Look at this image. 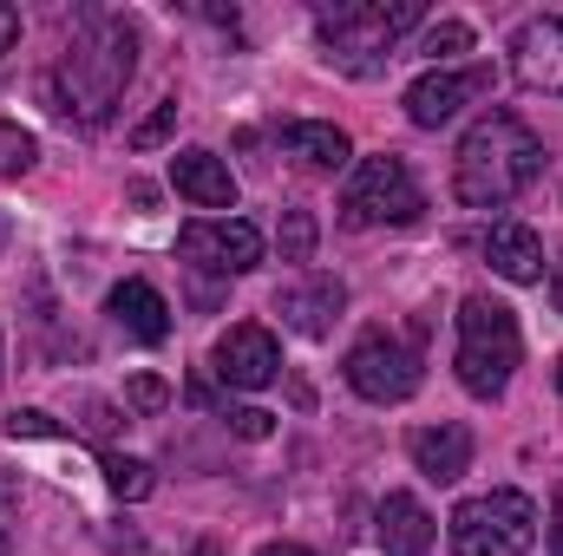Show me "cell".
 I'll return each instance as SVG.
<instances>
[{"label": "cell", "instance_id": "obj_1", "mask_svg": "<svg viewBox=\"0 0 563 556\" xmlns=\"http://www.w3.org/2000/svg\"><path fill=\"white\" fill-rule=\"evenodd\" d=\"M132 79H139V26L125 13H112V7H86L79 26H73V40L53 59L46 99H53V112L66 125L99 132L119 112V99H125Z\"/></svg>", "mask_w": 563, "mask_h": 556}, {"label": "cell", "instance_id": "obj_2", "mask_svg": "<svg viewBox=\"0 0 563 556\" xmlns=\"http://www.w3.org/2000/svg\"><path fill=\"white\" fill-rule=\"evenodd\" d=\"M538 177H544V138L518 112H485L452 157V197L465 210H505Z\"/></svg>", "mask_w": 563, "mask_h": 556}, {"label": "cell", "instance_id": "obj_3", "mask_svg": "<svg viewBox=\"0 0 563 556\" xmlns=\"http://www.w3.org/2000/svg\"><path fill=\"white\" fill-rule=\"evenodd\" d=\"M426 20L420 0H321L314 7V33L328 66H341L347 79H374L387 73L394 46Z\"/></svg>", "mask_w": 563, "mask_h": 556}, {"label": "cell", "instance_id": "obj_4", "mask_svg": "<svg viewBox=\"0 0 563 556\" xmlns=\"http://www.w3.org/2000/svg\"><path fill=\"white\" fill-rule=\"evenodd\" d=\"M518 360H525L518 314H511L505 301H492V294H465V301H459V354H452L459 387H465L472 400H498V393L511 387Z\"/></svg>", "mask_w": 563, "mask_h": 556}, {"label": "cell", "instance_id": "obj_5", "mask_svg": "<svg viewBox=\"0 0 563 556\" xmlns=\"http://www.w3.org/2000/svg\"><path fill=\"white\" fill-rule=\"evenodd\" d=\"M426 210L420 177L400 151H380V157H361L347 190H341V230H400Z\"/></svg>", "mask_w": 563, "mask_h": 556}, {"label": "cell", "instance_id": "obj_6", "mask_svg": "<svg viewBox=\"0 0 563 556\" xmlns=\"http://www.w3.org/2000/svg\"><path fill=\"white\" fill-rule=\"evenodd\" d=\"M452 556H525L538 544V504L525 491H478L445 518Z\"/></svg>", "mask_w": 563, "mask_h": 556}, {"label": "cell", "instance_id": "obj_7", "mask_svg": "<svg viewBox=\"0 0 563 556\" xmlns=\"http://www.w3.org/2000/svg\"><path fill=\"white\" fill-rule=\"evenodd\" d=\"M341 374H347V387H354L361 400H374V407H400V400L420 393V354H413V341H400L394 327H367V334L347 347Z\"/></svg>", "mask_w": 563, "mask_h": 556}, {"label": "cell", "instance_id": "obj_8", "mask_svg": "<svg viewBox=\"0 0 563 556\" xmlns=\"http://www.w3.org/2000/svg\"><path fill=\"white\" fill-rule=\"evenodd\" d=\"M177 256L203 276H250L263 263V230L243 216H197V223H184Z\"/></svg>", "mask_w": 563, "mask_h": 556}, {"label": "cell", "instance_id": "obj_9", "mask_svg": "<svg viewBox=\"0 0 563 556\" xmlns=\"http://www.w3.org/2000/svg\"><path fill=\"white\" fill-rule=\"evenodd\" d=\"M210 374L230 387V393H263L282 380V347L269 327L256 321H236L230 334H217V354H210Z\"/></svg>", "mask_w": 563, "mask_h": 556}, {"label": "cell", "instance_id": "obj_10", "mask_svg": "<svg viewBox=\"0 0 563 556\" xmlns=\"http://www.w3.org/2000/svg\"><path fill=\"white\" fill-rule=\"evenodd\" d=\"M511 79L525 92L563 99V13H531L511 33Z\"/></svg>", "mask_w": 563, "mask_h": 556}, {"label": "cell", "instance_id": "obj_11", "mask_svg": "<svg viewBox=\"0 0 563 556\" xmlns=\"http://www.w3.org/2000/svg\"><path fill=\"white\" fill-rule=\"evenodd\" d=\"M485 92H492V66H465V73L432 66L426 79L407 86V119H413L420 132H439V125H452L472 99H485Z\"/></svg>", "mask_w": 563, "mask_h": 556}, {"label": "cell", "instance_id": "obj_12", "mask_svg": "<svg viewBox=\"0 0 563 556\" xmlns=\"http://www.w3.org/2000/svg\"><path fill=\"white\" fill-rule=\"evenodd\" d=\"M341 308H347V281L321 276V269H308V276H295V281H282L276 288L282 327H295L301 341H328L334 321H341Z\"/></svg>", "mask_w": 563, "mask_h": 556}, {"label": "cell", "instance_id": "obj_13", "mask_svg": "<svg viewBox=\"0 0 563 556\" xmlns=\"http://www.w3.org/2000/svg\"><path fill=\"white\" fill-rule=\"evenodd\" d=\"M407 458H413V471L432 478V485H459L472 471V425H459V419L413 425L407 432Z\"/></svg>", "mask_w": 563, "mask_h": 556}, {"label": "cell", "instance_id": "obj_14", "mask_svg": "<svg viewBox=\"0 0 563 556\" xmlns=\"http://www.w3.org/2000/svg\"><path fill=\"white\" fill-rule=\"evenodd\" d=\"M374 537H380L387 556H426L432 537H439V524H432V511H426L413 491H387L380 511H374Z\"/></svg>", "mask_w": 563, "mask_h": 556}, {"label": "cell", "instance_id": "obj_15", "mask_svg": "<svg viewBox=\"0 0 563 556\" xmlns=\"http://www.w3.org/2000/svg\"><path fill=\"white\" fill-rule=\"evenodd\" d=\"M170 184L197 210H236V177H230V164L217 151H177L170 157Z\"/></svg>", "mask_w": 563, "mask_h": 556}, {"label": "cell", "instance_id": "obj_16", "mask_svg": "<svg viewBox=\"0 0 563 556\" xmlns=\"http://www.w3.org/2000/svg\"><path fill=\"white\" fill-rule=\"evenodd\" d=\"M106 314L132 334V341H144V347H157L164 334H170V308H164V294L151 288V281L125 276L112 294H106Z\"/></svg>", "mask_w": 563, "mask_h": 556}, {"label": "cell", "instance_id": "obj_17", "mask_svg": "<svg viewBox=\"0 0 563 556\" xmlns=\"http://www.w3.org/2000/svg\"><path fill=\"white\" fill-rule=\"evenodd\" d=\"M485 263H492V276H505V281L525 288V281H544V243H538L531 223H492Z\"/></svg>", "mask_w": 563, "mask_h": 556}, {"label": "cell", "instance_id": "obj_18", "mask_svg": "<svg viewBox=\"0 0 563 556\" xmlns=\"http://www.w3.org/2000/svg\"><path fill=\"white\" fill-rule=\"evenodd\" d=\"M276 144L295 157V164H308V170H347V164H354V144H347L341 125L288 119V125H276Z\"/></svg>", "mask_w": 563, "mask_h": 556}, {"label": "cell", "instance_id": "obj_19", "mask_svg": "<svg viewBox=\"0 0 563 556\" xmlns=\"http://www.w3.org/2000/svg\"><path fill=\"white\" fill-rule=\"evenodd\" d=\"M99 471H106V485H112L125 504L151 498V485H157V471H151L144 458H119V452H106V458H99Z\"/></svg>", "mask_w": 563, "mask_h": 556}, {"label": "cell", "instance_id": "obj_20", "mask_svg": "<svg viewBox=\"0 0 563 556\" xmlns=\"http://www.w3.org/2000/svg\"><path fill=\"white\" fill-rule=\"evenodd\" d=\"M33 164H40V138L26 125H7L0 119V177H26Z\"/></svg>", "mask_w": 563, "mask_h": 556}, {"label": "cell", "instance_id": "obj_21", "mask_svg": "<svg viewBox=\"0 0 563 556\" xmlns=\"http://www.w3.org/2000/svg\"><path fill=\"white\" fill-rule=\"evenodd\" d=\"M413 53H426L432 66H439V59H459V53H472V26H465V20H439V26H426L420 33Z\"/></svg>", "mask_w": 563, "mask_h": 556}, {"label": "cell", "instance_id": "obj_22", "mask_svg": "<svg viewBox=\"0 0 563 556\" xmlns=\"http://www.w3.org/2000/svg\"><path fill=\"white\" fill-rule=\"evenodd\" d=\"M276 249H282V263H308L314 256V216L308 210H282Z\"/></svg>", "mask_w": 563, "mask_h": 556}, {"label": "cell", "instance_id": "obj_23", "mask_svg": "<svg viewBox=\"0 0 563 556\" xmlns=\"http://www.w3.org/2000/svg\"><path fill=\"white\" fill-rule=\"evenodd\" d=\"M7 432H13V438H73L59 419L40 413V407H13V413H7Z\"/></svg>", "mask_w": 563, "mask_h": 556}, {"label": "cell", "instance_id": "obj_24", "mask_svg": "<svg viewBox=\"0 0 563 556\" xmlns=\"http://www.w3.org/2000/svg\"><path fill=\"white\" fill-rule=\"evenodd\" d=\"M125 407H132V413H164V407H170V387H164V380H157V374H132V387H125Z\"/></svg>", "mask_w": 563, "mask_h": 556}, {"label": "cell", "instance_id": "obj_25", "mask_svg": "<svg viewBox=\"0 0 563 556\" xmlns=\"http://www.w3.org/2000/svg\"><path fill=\"white\" fill-rule=\"evenodd\" d=\"M170 125H177V99H164V105L144 119L139 132H132V151H157V144L170 138Z\"/></svg>", "mask_w": 563, "mask_h": 556}, {"label": "cell", "instance_id": "obj_26", "mask_svg": "<svg viewBox=\"0 0 563 556\" xmlns=\"http://www.w3.org/2000/svg\"><path fill=\"white\" fill-rule=\"evenodd\" d=\"M230 432H236V438H269L276 419L263 413V407H230Z\"/></svg>", "mask_w": 563, "mask_h": 556}, {"label": "cell", "instance_id": "obj_27", "mask_svg": "<svg viewBox=\"0 0 563 556\" xmlns=\"http://www.w3.org/2000/svg\"><path fill=\"white\" fill-rule=\"evenodd\" d=\"M13 53H20V7L0 0V73L13 66Z\"/></svg>", "mask_w": 563, "mask_h": 556}, {"label": "cell", "instance_id": "obj_28", "mask_svg": "<svg viewBox=\"0 0 563 556\" xmlns=\"http://www.w3.org/2000/svg\"><path fill=\"white\" fill-rule=\"evenodd\" d=\"M119 425H125L119 407H106V400H92V407H86V432H99V438H106V432H119Z\"/></svg>", "mask_w": 563, "mask_h": 556}, {"label": "cell", "instance_id": "obj_29", "mask_svg": "<svg viewBox=\"0 0 563 556\" xmlns=\"http://www.w3.org/2000/svg\"><path fill=\"white\" fill-rule=\"evenodd\" d=\"M7 544H13V478L0 471V556H7Z\"/></svg>", "mask_w": 563, "mask_h": 556}, {"label": "cell", "instance_id": "obj_30", "mask_svg": "<svg viewBox=\"0 0 563 556\" xmlns=\"http://www.w3.org/2000/svg\"><path fill=\"white\" fill-rule=\"evenodd\" d=\"M551 556H563V485H558V498H551Z\"/></svg>", "mask_w": 563, "mask_h": 556}, {"label": "cell", "instance_id": "obj_31", "mask_svg": "<svg viewBox=\"0 0 563 556\" xmlns=\"http://www.w3.org/2000/svg\"><path fill=\"white\" fill-rule=\"evenodd\" d=\"M263 556H314V551H301V544H263Z\"/></svg>", "mask_w": 563, "mask_h": 556}, {"label": "cell", "instance_id": "obj_32", "mask_svg": "<svg viewBox=\"0 0 563 556\" xmlns=\"http://www.w3.org/2000/svg\"><path fill=\"white\" fill-rule=\"evenodd\" d=\"M551 301H558V314H563V263H558V276H551Z\"/></svg>", "mask_w": 563, "mask_h": 556}, {"label": "cell", "instance_id": "obj_33", "mask_svg": "<svg viewBox=\"0 0 563 556\" xmlns=\"http://www.w3.org/2000/svg\"><path fill=\"white\" fill-rule=\"evenodd\" d=\"M190 556H223V551H217V544H197V551H190Z\"/></svg>", "mask_w": 563, "mask_h": 556}, {"label": "cell", "instance_id": "obj_34", "mask_svg": "<svg viewBox=\"0 0 563 556\" xmlns=\"http://www.w3.org/2000/svg\"><path fill=\"white\" fill-rule=\"evenodd\" d=\"M0 249H7V216H0Z\"/></svg>", "mask_w": 563, "mask_h": 556}, {"label": "cell", "instance_id": "obj_35", "mask_svg": "<svg viewBox=\"0 0 563 556\" xmlns=\"http://www.w3.org/2000/svg\"><path fill=\"white\" fill-rule=\"evenodd\" d=\"M558 380H563V367H558Z\"/></svg>", "mask_w": 563, "mask_h": 556}]
</instances>
